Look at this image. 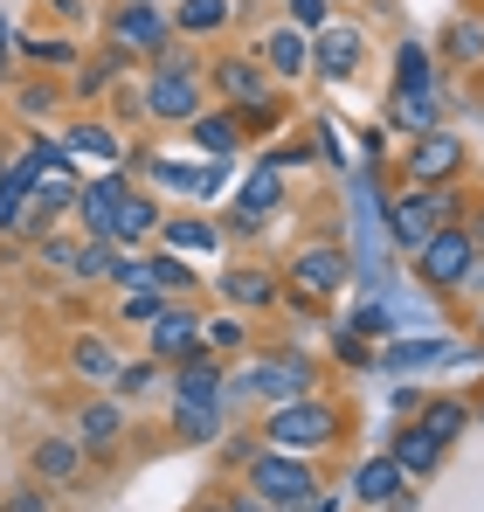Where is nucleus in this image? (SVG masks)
<instances>
[{
	"label": "nucleus",
	"mask_w": 484,
	"mask_h": 512,
	"mask_svg": "<svg viewBox=\"0 0 484 512\" xmlns=\"http://www.w3.org/2000/svg\"><path fill=\"white\" fill-rule=\"evenodd\" d=\"M263 208H277V167H256L249 180H242V215H236V229H256V215Z\"/></svg>",
	"instance_id": "aec40b11"
},
{
	"label": "nucleus",
	"mask_w": 484,
	"mask_h": 512,
	"mask_svg": "<svg viewBox=\"0 0 484 512\" xmlns=\"http://www.w3.org/2000/svg\"><path fill=\"white\" fill-rule=\"evenodd\" d=\"M388 457L402 464V478H429V471L443 464V443H436V436H429L422 423H408L402 436H395V450H388Z\"/></svg>",
	"instance_id": "4468645a"
},
{
	"label": "nucleus",
	"mask_w": 484,
	"mask_h": 512,
	"mask_svg": "<svg viewBox=\"0 0 484 512\" xmlns=\"http://www.w3.org/2000/svg\"><path fill=\"white\" fill-rule=\"evenodd\" d=\"M450 49H457L464 63H478V56H484V28H478V21H457V28H450Z\"/></svg>",
	"instance_id": "ea45409f"
},
{
	"label": "nucleus",
	"mask_w": 484,
	"mask_h": 512,
	"mask_svg": "<svg viewBox=\"0 0 484 512\" xmlns=\"http://www.w3.org/2000/svg\"><path fill=\"white\" fill-rule=\"evenodd\" d=\"M125 167H146L160 187H173V194H215L222 187V167H180V160H125Z\"/></svg>",
	"instance_id": "ddd939ff"
},
{
	"label": "nucleus",
	"mask_w": 484,
	"mask_h": 512,
	"mask_svg": "<svg viewBox=\"0 0 484 512\" xmlns=\"http://www.w3.org/2000/svg\"><path fill=\"white\" fill-rule=\"evenodd\" d=\"M215 84H222V97H236V104H256V111H263V70H256V63H242V56L215 63Z\"/></svg>",
	"instance_id": "a211bd4d"
},
{
	"label": "nucleus",
	"mask_w": 484,
	"mask_h": 512,
	"mask_svg": "<svg viewBox=\"0 0 484 512\" xmlns=\"http://www.w3.org/2000/svg\"><path fill=\"white\" fill-rule=\"evenodd\" d=\"M312 63H319V77H353V63H360V28H319V42H312Z\"/></svg>",
	"instance_id": "f8f14e48"
},
{
	"label": "nucleus",
	"mask_w": 484,
	"mask_h": 512,
	"mask_svg": "<svg viewBox=\"0 0 484 512\" xmlns=\"http://www.w3.org/2000/svg\"><path fill=\"white\" fill-rule=\"evenodd\" d=\"M222 298H229V305H270L277 284H270L263 270H229V277H222Z\"/></svg>",
	"instance_id": "b1692460"
},
{
	"label": "nucleus",
	"mask_w": 484,
	"mask_h": 512,
	"mask_svg": "<svg viewBox=\"0 0 484 512\" xmlns=\"http://www.w3.org/2000/svg\"><path fill=\"white\" fill-rule=\"evenodd\" d=\"M173 429H180V443H208L215 436V402H180L173 409Z\"/></svg>",
	"instance_id": "cd10ccee"
},
{
	"label": "nucleus",
	"mask_w": 484,
	"mask_h": 512,
	"mask_svg": "<svg viewBox=\"0 0 484 512\" xmlns=\"http://www.w3.org/2000/svg\"><path fill=\"white\" fill-rule=\"evenodd\" d=\"M353 326H360V333H388V326H395V312H388V298H367V305L353 312Z\"/></svg>",
	"instance_id": "a19ab883"
},
{
	"label": "nucleus",
	"mask_w": 484,
	"mask_h": 512,
	"mask_svg": "<svg viewBox=\"0 0 484 512\" xmlns=\"http://www.w3.org/2000/svg\"><path fill=\"white\" fill-rule=\"evenodd\" d=\"M83 464V443H35V471L42 478H77Z\"/></svg>",
	"instance_id": "bb28decb"
},
{
	"label": "nucleus",
	"mask_w": 484,
	"mask_h": 512,
	"mask_svg": "<svg viewBox=\"0 0 484 512\" xmlns=\"http://www.w3.org/2000/svg\"><path fill=\"white\" fill-rule=\"evenodd\" d=\"M194 146L222 160V153H236V125L229 118H194Z\"/></svg>",
	"instance_id": "473e14b6"
},
{
	"label": "nucleus",
	"mask_w": 484,
	"mask_h": 512,
	"mask_svg": "<svg viewBox=\"0 0 484 512\" xmlns=\"http://www.w3.org/2000/svg\"><path fill=\"white\" fill-rule=\"evenodd\" d=\"M312 388L319 381H312V360L305 353H256V360H242L236 381H222V395H270V402H298Z\"/></svg>",
	"instance_id": "f257e3e1"
},
{
	"label": "nucleus",
	"mask_w": 484,
	"mask_h": 512,
	"mask_svg": "<svg viewBox=\"0 0 484 512\" xmlns=\"http://www.w3.org/2000/svg\"><path fill=\"white\" fill-rule=\"evenodd\" d=\"M125 194H132V187H125V167H104L90 187H77V215H83V236H90V243L111 236V215H118Z\"/></svg>",
	"instance_id": "423d86ee"
},
{
	"label": "nucleus",
	"mask_w": 484,
	"mask_h": 512,
	"mask_svg": "<svg viewBox=\"0 0 484 512\" xmlns=\"http://www.w3.org/2000/svg\"><path fill=\"white\" fill-rule=\"evenodd\" d=\"M471 243H478V250H484V215H478V236H471Z\"/></svg>",
	"instance_id": "09e8293b"
},
{
	"label": "nucleus",
	"mask_w": 484,
	"mask_h": 512,
	"mask_svg": "<svg viewBox=\"0 0 484 512\" xmlns=\"http://www.w3.org/2000/svg\"><path fill=\"white\" fill-rule=\"evenodd\" d=\"M263 63H270L277 77H298V70L312 63V49H305V35H298V28H277V35L263 42Z\"/></svg>",
	"instance_id": "6ab92c4d"
},
{
	"label": "nucleus",
	"mask_w": 484,
	"mask_h": 512,
	"mask_svg": "<svg viewBox=\"0 0 484 512\" xmlns=\"http://www.w3.org/2000/svg\"><path fill=\"white\" fill-rule=\"evenodd\" d=\"M277 450H291V457H312V450H325L332 436H339V416L325 409V402H312V395H298V402H277V416H270V429H263Z\"/></svg>",
	"instance_id": "7ed1b4c3"
},
{
	"label": "nucleus",
	"mask_w": 484,
	"mask_h": 512,
	"mask_svg": "<svg viewBox=\"0 0 484 512\" xmlns=\"http://www.w3.org/2000/svg\"><path fill=\"white\" fill-rule=\"evenodd\" d=\"M201 340H208V353H242V340H249V333H242L236 312H222L215 326H201Z\"/></svg>",
	"instance_id": "f704fd0d"
},
{
	"label": "nucleus",
	"mask_w": 484,
	"mask_h": 512,
	"mask_svg": "<svg viewBox=\"0 0 484 512\" xmlns=\"http://www.w3.org/2000/svg\"><path fill=\"white\" fill-rule=\"evenodd\" d=\"M236 512H277V506H270V499H256V492H249V499H236Z\"/></svg>",
	"instance_id": "49530a36"
},
{
	"label": "nucleus",
	"mask_w": 484,
	"mask_h": 512,
	"mask_svg": "<svg viewBox=\"0 0 484 512\" xmlns=\"http://www.w3.org/2000/svg\"><path fill=\"white\" fill-rule=\"evenodd\" d=\"M291 277H298L312 298H325V291H339V284H346V256L332 250V243H312V250H298Z\"/></svg>",
	"instance_id": "9b49d317"
},
{
	"label": "nucleus",
	"mask_w": 484,
	"mask_h": 512,
	"mask_svg": "<svg viewBox=\"0 0 484 512\" xmlns=\"http://www.w3.org/2000/svg\"><path fill=\"white\" fill-rule=\"evenodd\" d=\"M111 49H125V56H139V49H166V14L153 0H125L118 7V21H111Z\"/></svg>",
	"instance_id": "0eeeda50"
},
{
	"label": "nucleus",
	"mask_w": 484,
	"mask_h": 512,
	"mask_svg": "<svg viewBox=\"0 0 484 512\" xmlns=\"http://www.w3.org/2000/svg\"><path fill=\"white\" fill-rule=\"evenodd\" d=\"M166 243H173V256H208L215 250V222H166Z\"/></svg>",
	"instance_id": "c756f323"
},
{
	"label": "nucleus",
	"mask_w": 484,
	"mask_h": 512,
	"mask_svg": "<svg viewBox=\"0 0 484 512\" xmlns=\"http://www.w3.org/2000/svg\"><path fill=\"white\" fill-rule=\"evenodd\" d=\"M63 153H70V160H104V167H111V160H118V139H111L104 125H77V132L63 139Z\"/></svg>",
	"instance_id": "5701e85b"
},
{
	"label": "nucleus",
	"mask_w": 484,
	"mask_h": 512,
	"mask_svg": "<svg viewBox=\"0 0 484 512\" xmlns=\"http://www.w3.org/2000/svg\"><path fill=\"white\" fill-rule=\"evenodd\" d=\"M291 21L298 28H325V0H291Z\"/></svg>",
	"instance_id": "37998d69"
},
{
	"label": "nucleus",
	"mask_w": 484,
	"mask_h": 512,
	"mask_svg": "<svg viewBox=\"0 0 484 512\" xmlns=\"http://www.w3.org/2000/svg\"><path fill=\"white\" fill-rule=\"evenodd\" d=\"M305 512H339V499H319V492H312V499H305Z\"/></svg>",
	"instance_id": "de8ad7c7"
},
{
	"label": "nucleus",
	"mask_w": 484,
	"mask_h": 512,
	"mask_svg": "<svg viewBox=\"0 0 484 512\" xmlns=\"http://www.w3.org/2000/svg\"><path fill=\"white\" fill-rule=\"evenodd\" d=\"M422 429H429L436 443H450V436L464 429V409H457V402H429V409H422Z\"/></svg>",
	"instance_id": "e433bc0d"
},
{
	"label": "nucleus",
	"mask_w": 484,
	"mask_h": 512,
	"mask_svg": "<svg viewBox=\"0 0 484 512\" xmlns=\"http://www.w3.org/2000/svg\"><path fill=\"white\" fill-rule=\"evenodd\" d=\"M180 402H222V367L208 353H187L180 360Z\"/></svg>",
	"instance_id": "f3484780"
},
{
	"label": "nucleus",
	"mask_w": 484,
	"mask_h": 512,
	"mask_svg": "<svg viewBox=\"0 0 484 512\" xmlns=\"http://www.w3.org/2000/svg\"><path fill=\"white\" fill-rule=\"evenodd\" d=\"M457 167H464V139H450V132H415V146H408L415 187H436V180H450Z\"/></svg>",
	"instance_id": "6e6552de"
},
{
	"label": "nucleus",
	"mask_w": 484,
	"mask_h": 512,
	"mask_svg": "<svg viewBox=\"0 0 484 512\" xmlns=\"http://www.w3.org/2000/svg\"><path fill=\"white\" fill-rule=\"evenodd\" d=\"M429 84V49L422 42H402V56H395V90H422Z\"/></svg>",
	"instance_id": "7c9ffc66"
},
{
	"label": "nucleus",
	"mask_w": 484,
	"mask_h": 512,
	"mask_svg": "<svg viewBox=\"0 0 484 512\" xmlns=\"http://www.w3.org/2000/svg\"><path fill=\"white\" fill-rule=\"evenodd\" d=\"M471 256H478V243H471V229H436L422 250H415V263H422V277L429 284H464V270H471Z\"/></svg>",
	"instance_id": "39448f33"
},
{
	"label": "nucleus",
	"mask_w": 484,
	"mask_h": 512,
	"mask_svg": "<svg viewBox=\"0 0 484 512\" xmlns=\"http://www.w3.org/2000/svg\"><path fill=\"white\" fill-rule=\"evenodd\" d=\"M146 346H153V360H187V353H201V319L166 305L153 319V333H146Z\"/></svg>",
	"instance_id": "9d476101"
},
{
	"label": "nucleus",
	"mask_w": 484,
	"mask_h": 512,
	"mask_svg": "<svg viewBox=\"0 0 484 512\" xmlns=\"http://www.w3.org/2000/svg\"><path fill=\"white\" fill-rule=\"evenodd\" d=\"M21 201H28V180L7 167L0 173V229H21Z\"/></svg>",
	"instance_id": "72a5a7b5"
},
{
	"label": "nucleus",
	"mask_w": 484,
	"mask_h": 512,
	"mask_svg": "<svg viewBox=\"0 0 484 512\" xmlns=\"http://www.w3.org/2000/svg\"><path fill=\"white\" fill-rule=\"evenodd\" d=\"M70 367H77L83 381H111V374H118V360H111V346H104V340H77Z\"/></svg>",
	"instance_id": "c85d7f7f"
},
{
	"label": "nucleus",
	"mask_w": 484,
	"mask_h": 512,
	"mask_svg": "<svg viewBox=\"0 0 484 512\" xmlns=\"http://www.w3.org/2000/svg\"><path fill=\"white\" fill-rule=\"evenodd\" d=\"M429 360H450V346H443V340H402L395 353H388V367H395V374H408V367H429Z\"/></svg>",
	"instance_id": "2f4dec72"
},
{
	"label": "nucleus",
	"mask_w": 484,
	"mask_h": 512,
	"mask_svg": "<svg viewBox=\"0 0 484 512\" xmlns=\"http://www.w3.org/2000/svg\"><path fill=\"white\" fill-rule=\"evenodd\" d=\"M464 284H471V291H484V250L471 256V270H464Z\"/></svg>",
	"instance_id": "a18cd8bd"
},
{
	"label": "nucleus",
	"mask_w": 484,
	"mask_h": 512,
	"mask_svg": "<svg viewBox=\"0 0 484 512\" xmlns=\"http://www.w3.org/2000/svg\"><path fill=\"white\" fill-rule=\"evenodd\" d=\"M111 381H118V395H146V388H160V367H153V360H146V367H118Z\"/></svg>",
	"instance_id": "58836bf2"
},
{
	"label": "nucleus",
	"mask_w": 484,
	"mask_h": 512,
	"mask_svg": "<svg viewBox=\"0 0 484 512\" xmlns=\"http://www.w3.org/2000/svg\"><path fill=\"white\" fill-rule=\"evenodd\" d=\"M77 443L83 450H111V443H118V409H111V402H90L77 416Z\"/></svg>",
	"instance_id": "4be33fe9"
},
{
	"label": "nucleus",
	"mask_w": 484,
	"mask_h": 512,
	"mask_svg": "<svg viewBox=\"0 0 484 512\" xmlns=\"http://www.w3.org/2000/svg\"><path fill=\"white\" fill-rule=\"evenodd\" d=\"M118 263H125V250H118V243H90V236H83L77 277H90V284H97V277H111V284H118Z\"/></svg>",
	"instance_id": "393cba45"
},
{
	"label": "nucleus",
	"mask_w": 484,
	"mask_h": 512,
	"mask_svg": "<svg viewBox=\"0 0 484 512\" xmlns=\"http://www.w3.org/2000/svg\"><path fill=\"white\" fill-rule=\"evenodd\" d=\"M450 215H457V194H443V187H415V194H402V201L388 208V243L415 256L443 222H450Z\"/></svg>",
	"instance_id": "f03ea898"
},
{
	"label": "nucleus",
	"mask_w": 484,
	"mask_h": 512,
	"mask_svg": "<svg viewBox=\"0 0 484 512\" xmlns=\"http://www.w3.org/2000/svg\"><path fill=\"white\" fill-rule=\"evenodd\" d=\"M146 111L166 118V125H180V118H194L201 111V90L187 70H153V84H146Z\"/></svg>",
	"instance_id": "1a4fd4ad"
},
{
	"label": "nucleus",
	"mask_w": 484,
	"mask_h": 512,
	"mask_svg": "<svg viewBox=\"0 0 484 512\" xmlns=\"http://www.w3.org/2000/svg\"><path fill=\"white\" fill-rule=\"evenodd\" d=\"M249 492H256V499H270V506H305V499H312V471H305L291 450H270V457H256Z\"/></svg>",
	"instance_id": "20e7f679"
},
{
	"label": "nucleus",
	"mask_w": 484,
	"mask_h": 512,
	"mask_svg": "<svg viewBox=\"0 0 484 512\" xmlns=\"http://www.w3.org/2000/svg\"><path fill=\"white\" fill-rule=\"evenodd\" d=\"M353 492H360L367 506H388V499L402 492V464H395V457H367V464L353 471Z\"/></svg>",
	"instance_id": "dca6fc26"
},
{
	"label": "nucleus",
	"mask_w": 484,
	"mask_h": 512,
	"mask_svg": "<svg viewBox=\"0 0 484 512\" xmlns=\"http://www.w3.org/2000/svg\"><path fill=\"white\" fill-rule=\"evenodd\" d=\"M395 125H408V132H436V84L395 90Z\"/></svg>",
	"instance_id": "412c9836"
},
{
	"label": "nucleus",
	"mask_w": 484,
	"mask_h": 512,
	"mask_svg": "<svg viewBox=\"0 0 484 512\" xmlns=\"http://www.w3.org/2000/svg\"><path fill=\"white\" fill-rule=\"evenodd\" d=\"M160 312H166V298H160V291H153V284H139V291L125 298V319H132V326H153Z\"/></svg>",
	"instance_id": "4c0bfd02"
},
{
	"label": "nucleus",
	"mask_w": 484,
	"mask_h": 512,
	"mask_svg": "<svg viewBox=\"0 0 484 512\" xmlns=\"http://www.w3.org/2000/svg\"><path fill=\"white\" fill-rule=\"evenodd\" d=\"M153 229H160V208H153L146 194H125V201H118V215H111V236H104V243H118V250H125V243H139V236H153Z\"/></svg>",
	"instance_id": "2eb2a0df"
},
{
	"label": "nucleus",
	"mask_w": 484,
	"mask_h": 512,
	"mask_svg": "<svg viewBox=\"0 0 484 512\" xmlns=\"http://www.w3.org/2000/svg\"><path fill=\"white\" fill-rule=\"evenodd\" d=\"M187 35H215L222 21H229V0H180V14H173Z\"/></svg>",
	"instance_id": "a878e982"
},
{
	"label": "nucleus",
	"mask_w": 484,
	"mask_h": 512,
	"mask_svg": "<svg viewBox=\"0 0 484 512\" xmlns=\"http://www.w3.org/2000/svg\"><path fill=\"white\" fill-rule=\"evenodd\" d=\"M146 284H153V291H187L194 277H187L180 256H153V263H146Z\"/></svg>",
	"instance_id": "c9c22d12"
},
{
	"label": "nucleus",
	"mask_w": 484,
	"mask_h": 512,
	"mask_svg": "<svg viewBox=\"0 0 484 512\" xmlns=\"http://www.w3.org/2000/svg\"><path fill=\"white\" fill-rule=\"evenodd\" d=\"M77 250H83V243H49V250H42V256H49L56 270H77Z\"/></svg>",
	"instance_id": "c03bdc74"
},
{
	"label": "nucleus",
	"mask_w": 484,
	"mask_h": 512,
	"mask_svg": "<svg viewBox=\"0 0 484 512\" xmlns=\"http://www.w3.org/2000/svg\"><path fill=\"white\" fill-rule=\"evenodd\" d=\"M0 512H49V492H42V485H21V492H14Z\"/></svg>",
	"instance_id": "79ce46f5"
}]
</instances>
